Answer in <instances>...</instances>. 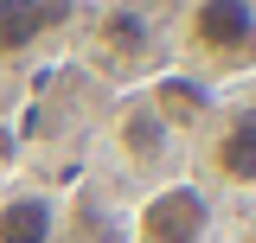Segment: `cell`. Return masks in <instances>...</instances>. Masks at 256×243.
<instances>
[{
    "mask_svg": "<svg viewBox=\"0 0 256 243\" xmlns=\"http://www.w3.org/2000/svg\"><path fill=\"white\" fill-rule=\"evenodd\" d=\"M77 38L84 64L122 90H141L173 64V20L160 13V0H90Z\"/></svg>",
    "mask_w": 256,
    "mask_h": 243,
    "instance_id": "1",
    "label": "cell"
},
{
    "mask_svg": "<svg viewBox=\"0 0 256 243\" xmlns=\"http://www.w3.org/2000/svg\"><path fill=\"white\" fill-rule=\"evenodd\" d=\"M173 64L198 84H237L256 70V0H180Z\"/></svg>",
    "mask_w": 256,
    "mask_h": 243,
    "instance_id": "2",
    "label": "cell"
},
{
    "mask_svg": "<svg viewBox=\"0 0 256 243\" xmlns=\"http://www.w3.org/2000/svg\"><path fill=\"white\" fill-rule=\"evenodd\" d=\"M218 230V198L198 180L148 186L141 205L128 212V243H212Z\"/></svg>",
    "mask_w": 256,
    "mask_h": 243,
    "instance_id": "3",
    "label": "cell"
},
{
    "mask_svg": "<svg viewBox=\"0 0 256 243\" xmlns=\"http://www.w3.org/2000/svg\"><path fill=\"white\" fill-rule=\"evenodd\" d=\"M109 148H116V160H128V173H141V180H154V186L180 180L173 166H180L186 141L166 128V116H160L141 90H128L122 102H116V116H109Z\"/></svg>",
    "mask_w": 256,
    "mask_h": 243,
    "instance_id": "4",
    "label": "cell"
},
{
    "mask_svg": "<svg viewBox=\"0 0 256 243\" xmlns=\"http://www.w3.org/2000/svg\"><path fill=\"white\" fill-rule=\"evenodd\" d=\"M84 32V0H0V64L58 58Z\"/></svg>",
    "mask_w": 256,
    "mask_h": 243,
    "instance_id": "5",
    "label": "cell"
},
{
    "mask_svg": "<svg viewBox=\"0 0 256 243\" xmlns=\"http://www.w3.org/2000/svg\"><path fill=\"white\" fill-rule=\"evenodd\" d=\"M198 166L224 192H256V96H230L198 128Z\"/></svg>",
    "mask_w": 256,
    "mask_h": 243,
    "instance_id": "6",
    "label": "cell"
},
{
    "mask_svg": "<svg viewBox=\"0 0 256 243\" xmlns=\"http://www.w3.org/2000/svg\"><path fill=\"white\" fill-rule=\"evenodd\" d=\"M64 237V192L13 186L0 192V243H58Z\"/></svg>",
    "mask_w": 256,
    "mask_h": 243,
    "instance_id": "7",
    "label": "cell"
},
{
    "mask_svg": "<svg viewBox=\"0 0 256 243\" xmlns=\"http://www.w3.org/2000/svg\"><path fill=\"white\" fill-rule=\"evenodd\" d=\"M250 243H256V237H250Z\"/></svg>",
    "mask_w": 256,
    "mask_h": 243,
    "instance_id": "8",
    "label": "cell"
}]
</instances>
